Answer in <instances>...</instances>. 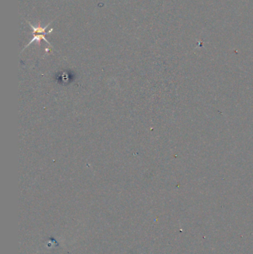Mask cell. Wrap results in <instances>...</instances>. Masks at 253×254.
Listing matches in <instances>:
<instances>
[{
	"label": "cell",
	"instance_id": "cell-1",
	"mask_svg": "<svg viewBox=\"0 0 253 254\" xmlns=\"http://www.w3.org/2000/svg\"><path fill=\"white\" fill-rule=\"evenodd\" d=\"M45 34H34V38L32 39V40H31L30 42H29L28 44L27 45H26V47L24 48V49H26V48L28 47V46L30 45L31 44V43L34 42H36L37 43V44L39 45V44H40L41 40H44V41L48 43V44L49 45H51L50 42L48 41V40H47V39L45 38ZM24 49H23V50H24Z\"/></svg>",
	"mask_w": 253,
	"mask_h": 254
}]
</instances>
